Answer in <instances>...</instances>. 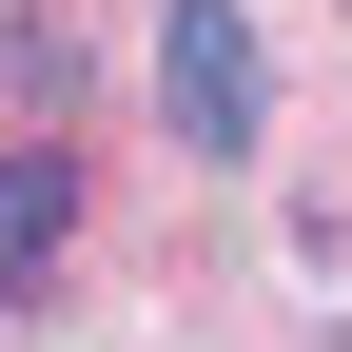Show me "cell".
Masks as SVG:
<instances>
[{"label":"cell","instance_id":"cell-2","mask_svg":"<svg viewBox=\"0 0 352 352\" xmlns=\"http://www.w3.org/2000/svg\"><path fill=\"white\" fill-rule=\"evenodd\" d=\"M59 235H78V157H59V138H20V157H0V274H39Z\"/></svg>","mask_w":352,"mask_h":352},{"label":"cell","instance_id":"cell-1","mask_svg":"<svg viewBox=\"0 0 352 352\" xmlns=\"http://www.w3.org/2000/svg\"><path fill=\"white\" fill-rule=\"evenodd\" d=\"M157 98L196 157H254V20L235 0H157Z\"/></svg>","mask_w":352,"mask_h":352}]
</instances>
